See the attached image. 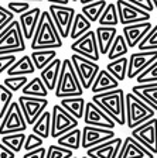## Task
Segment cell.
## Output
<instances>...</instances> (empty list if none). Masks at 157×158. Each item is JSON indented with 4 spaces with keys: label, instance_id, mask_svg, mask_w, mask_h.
Instances as JSON below:
<instances>
[{
    "label": "cell",
    "instance_id": "8992f818",
    "mask_svg": "<svg viewBox=\"0 0 157 158\" xmlns=\"http://www.w3.org/2000/svg\"><path fill=\"white\" fill-rule=\"evenodd\" d=\"M71 61H72V65L75 68L76 73H78V78L82 83V88L85 89V90L91 89L94 82H95L96 76H98L99 71H101L98 62L85 58V56H82V55H78V54H72Z\"/></svg>",
    "mask_w": 157,
    "mask_h": 158
},
{
    "label": "cell",
    "instance_id": "4dcf8cb0",
    "mask_svg": "<svg viewBox=\"0 0 157 158\" xmlns=\"http://www.w3.org/2000/svg\"><path fill=\"white\" fill-rule=\"evenodd\" d=\"M51 130H52V113L46 110L41 114V117L36 122V124L33 126V133L46 140V138L51 137Z\"/></svg>",
    "mask_w": 157,
    "mask_h": 158
},
{
    "label": "cell",
    "instance_id": "bcb514c9",
    "mask_svg": "<svg viewBox=\"0 0 157 158\" xmlns=\"http://www.w3.org/2000/svg\"><path fill=\"white\" fill-rule=\"evenodd\" d=\"M126 2H129V3L132 4H136V6L142 7V9H144L146 11H153L154 10V4L151 0H126Z\"/></svg>",
    "mask_w": 157,
    "mask_h": 158
},
{
    "label": "cell",
    "instance_id": "1f68e13d",
    "mask_svg": "<svg viewBox=\"0 0 157 158\" xmlns=\"http://www.w3.org/2000/svg\"><path fill=\"white\" fill-rule=\"evenodd\" d=\"M30 55H31L36 68L38 71H43L57 58V51L55 49H37V51H33Z\"/></svg>",
    "mask_w": 157,
    "mask_h": 158
},
{
    "label": "cell",
    "instance_id": "f5cc1de1",
    "mask_svg": "<svg viewBox=\"0 0 157 158\" xmlns=\"http://www.w3.org/2000/svg\"><path fill=\"white\" fill-rule=\"evenodd\" d=\"M21 2H43V0H21Z\"/></svg>",
    "mask_w": 157,
    "mask_h": 158
},
{
    "label": "cell",
    "instance_id": "ac0fdd59",
    "mask_svg": "<svg viewBox=\"0 0 157 158\" xmlns=\"http://www.w3.org/2000/svg\"><path fill=\"white\" fill-rule=\"evenodd\" d=\"M118 158H154V154L143 144H140L136 138L128 135L123 140V145Z\"/></svg>",
    "mask_w": 157,
    "mask_h": 158
},
{
    "label": "cell",
    "instance_id": "e575fe53",
    "mask_svg": "<svg viewBox=\"0 0 157 158\" xmlns=\"http://www.w3.org/2000/svg\"><path fill=\"white\" fill-rule=\"evenodd\" d=\"M119 23L120 21H119V13H118L116 3H108L106 9L102 13V16L99 17L98 24L103 27H116Z\"/></svg>",
    "mask_w": 157,
    "mask_h": 158
},
{
    "label": "cell",
    "instance_id": "e0dca14e",
    "mask_svg": "<svg viewBox=\"0 0 157 158\" xmlns=\"http://www.w3.org/2000/svg\"><path fill=\"white\" fill-rule=\"evenodd\" d=\"M122 145H123V140L115 137L109 141H105L86 150V155L91 158H118Z\"/></svg>",
    "mask_w": 157,
    "mask_h": 158
},
{
    "label": "cell",
    "instance_id": "f35d334b",
    "mask_svg": "<svg viewBox=\"0 0 157 158\" xmlns=\"http://www.w3.org/2000/svg\"><path fill=\"white\" fill-rule=\"evenodd\" d=\"M72 157H74V151L67 147H62V145L51 144L47 148L46 158H72Z\"/></svg>",
    "mask_w": 157,
    "mask_h": 158
},
{
    "label": "cell",
    "instance_id": "f1b7e54d",
    "mask_svg": "<svg viewBox=\"0 0 157 158\" xmlns=\"http://www.w3.org/2000/svg\"><path fill=\"white\" fill-rule=\"evenodd\" d=\"M106 6H108V2H106V0H96V2H92V3L84 4L81 13L84 14L91 23H98L99 17L102 16V13H103V10L106 9Z\"/></svg>",
    "mask_w": 157,
    "mask_h": 158
},
{
    "label": "cell",
    "instance_id": "ab89813d",
    "mask_svg": "<svg viewBox=\"0 0 157 158\" xmlns=\"http://www.w3.org/2000/svg\"><path fill=\"white\" fill-rule=\"evenodd\" d=\"M28 81L30 79L27 76H7L6 79H3V85H6L13 92H19V90H23Z\"/></svg>",
    "mask_w": 157,
    "mask_h": 158
},
{
    "label": "cell",
    "instance_id": "d4e9b609",
    "mask_svg": "<svg viewBox=\"0 0 157 158\" xmlns=\"http://www.w3.org/2000/svg\"><path fill=\"white\" fill-rule=\"evenodd\" d=\"M116 35H118L116 27L99 26L98 28H96V37H98V45H99L101 55H108L109 49H111Z\"/></svg>",
    "mask_w": 157,
    "mask_h": 158
},
{
    "label": "cell",
    "instance_id": "ba28073f",
    "mask_svg": "<svg viewBox=\"0 0 157 158\" xmlns=\"http://www.w3.org/2000/svg\"><path fill=\"white\" fill-rule=\"evenodd\" d=\"M71 51L72 54H78V55L85 56L88 59H92L98 62L101 58V51H99L98 45V37H96V31L89 30L88 33H85L78 40H75L71 44Z\"/></svg>",
    "mask_w": 157,
    "mask_h": 158
},
{
    "label": "cell",
    "instance_id": "ffe728a7",
    "mask_svg": "<svg viewBox=\"0 0 157 158\" xmlns=\"http://www.w3.org/2000/svg\"><path fill=\"white\" fill-rule=\"evenodd\" d=\"M151 28H153V24L150 21L130 24V26H123V35H124V40H126L129 48L137 47L142 43V40L149 34V31Z\"/></svg>",
    "mask_w": 157,
    "mask_h": 158
},
{
    "label": "cell",
    "instance_id": "60d3db41",
    "mask_svg": "<svg viewBox=\"0 0 157 158\" xmlns=\"http://www.w3.org/2000/svg\"><path fill=\"white\" fill-rule=\"evenodd\" d=\"M137 83H150V82H157V61L150 65L146 71L140 73V75L136 78Z\"/></svg>",
    "mask_w": 157,
    "mask_h": 158
},
{
    "label": "cell",
    "instance_id": "7a4b0ae2",
    "mask_svg": "<svg viewBox=\"0 0 157 158\" xmlns=\"http://www.w3.org/2000/svg\"><path fill=\"white\" fill-rule=\"evenodd\" d=\"M92 102H95L105 113H108L116 124H126V93L122 88L92 95Z\"/></svg>",
    "mask_w": 157,
    "mask_h": 158
},
{
    "label": "cell",
    "instance_id": "74e56055",
    "mask_svg": "<svg viewBox=\"0 0 157 158\" xmlns=\"http://www.w3.org/2000/svg\"><path fill=\"white\" fill-rule=\"evenodd\" d=\"M137 48L140 51H157V24H154L147 35L142 40Z\"/></svg>",
    "mask_w": 157,
    "mask_h": 158
},
{
    "label": "cell",
    "instance_id": "836d02e7",
    "mask_svg": "<svg viewBox=\"0 0 157 158\" xmlns=\"http://www.w3.org/2000/svg\"><path fill=\"white\" fill-rule=\"evenodd\" d=\"M128 52H129V45L126 43V40H124V35L123 34H118L106 56H108V61H115V59L124 56Z\"/></svg>",
    "mask_w": 157,
    "mask_h": 158
},
{
    "label": "cell",
    "instance_id": "11a10c76",
    "mask_svg": "<svg viewBox=\"0 0 157 158\" xmlns=\"http://www.w3.org/2000/svg\"><path fill=\"white\" fill-rule=\"evenodd\" d=\"M71 2H79V0H71Z\"/></svg>",
    "mask_w": 157,
    "mask_h": 158
},
{
    "label": "cell",
    "instance_id": "f546056e",
    "mask_svg": "<svg viewBox=\"0 0 157 158\" xmlns=\"http://www.w3.org/2000/svg\"><path fill=\"white\" fill-rule=\"evenodd\" d=\"M106 69L118 79L119 82H122V81H124V79L128 78L129 58L128 56H122V58L115 59V61H108Z\"/></svg>",
    "mask_w": 157,
    "mask_h": 158
},
{
    "label": "cell",
    "instance_id": "3957f363",
    "mask_svg": "<svg viewBox=\"0 0 157 158\" xmlns=\"http://www.w3.org/2000/svg\"><path fill=\"white\" fill-rule=\"evenodd\" d=\"M85 89L82 88V83L78 78L75 68L72 65L71 58H65L62 61L61 73L57 83L55 96L58 99L72 98V96H82Z\"/></svg>",
    "mask_w": 157,
    "mask_h": 158
},
{
    "label": "cell",
    "instance_id": "4fadbf2b",
    "mask_svg": "<svg viewBox=\"0 0 157 158\" xmlns=\"http://www.w3.org/2000/svg\"><path fill=\"white\" fill-rule=\"evenodd\" d=\"M130 135L150 150L154 155L157 154V117L150 118L149 122L133 128Z\"/></svg>",
    "mask_w": 157,
    "mask_h": 158
},
{
    "label": "cell",
    "instance_id": "6da1fadb",
    "mask_svg": "<svg viewBox=\"0 0 157 158\" xmlns=\"http://www.w3.org/2000/svg\"><path fill=\"white\" fill-rule=\"evenodd\" d=\"M33 51L37 49H57L62 47V37L57 28L50 11H43L38 27L36 30L33 40L30 41Z\"/></svg>",
    "mask_w": 157,
    "mask_h": 158
},
{
    "label": "cell",
    "instance_id": "f907efd6",
    "mask_svg": "<svg viewBox=\"0 0 157 158\" xmlns=\"http://www.w3.org/2000/svg\"><path fill=\"white\" fill-rule=\"evenodd\" d=\"M79 2H81V3H82V6H84V4L92 3V2H96V0H79Z\"/></svg>",
    "mask_w": 157,
    "mask_h": 158
},
{
    "label": "cell",
    "instance_id": "b9f144b4",
    "mask_svg": "<svg viewBox=\"0 0 157 158\" xmlns=\"http://www.w3.org/2000/svg\"><path fill=\"white\" fill-rule=\"evenodd\" d=\"M43 143H44V138H41L40 135L34 134H27V138H26V144H24V150L27 151H33V150H37V148L43 147Z\"/></svg>",
    "mask_w": 157,
    "mask_h": 158
},
{
    "label": "cell",
    "instance_id": "5b68a950",
    "mask_svg": "<svg viewBox=\"0 0 157 158\" xmlns=\"http://www.w3.org/2000/svg\"><path fill=\"white\" fill-rule=\"evenodd\" d=\"M26 51V38L19 20H13L0 33V55H16Z\"/></svg>",
    "mask_w": 157,
    "mask_h": 158
},
{
    "label": "cell",
    "instance_id": "f6af8a7d",
    "mask_svg": "<svg viewBox=\"0 0 157 158\" xmlns=\"http://www.w3.org/2000/svg\"><path fill=\"white\" fill-rule=\"evenodd\" d=\"M17 61V56L14 55H0V75L3 72H7V69Z\"/></svg>",
    "mask_w": 157,
    "mask_h": 158
},
{
    "label": "cell",
    "instance_id": "5bb4252c",
    "mask_svg": "<svg viewBox=\"0 0 157 158\" xmlns=\"http://www.w3.org/2000/svg\"><path fill=\"white\" fill-rule=\"evenodd\" d=\"M115 131L111 128H103V127H95V126H88L82 128V148L84 150H89V148L99 145L105 141H109L112 138H115Z\"/></svg>",
    "mask_w": 157,
    "mask_h": 158
},
{
    "label": "cell",
    "instance_id": "8fae6325",
    "mask_svg": "<svg viewBox=\"0 0 157 158\" xmlns=\"http://www.w3.org/2000/svg\"><path fill=\"white\" fill-rule=\"evenodd\" d=\"M52 130L51 137L58 138L65 133L78 127V118H75L69 112H67L61 105H55L52 107Z\"/></svg>",
    "mask_w": 157,
    "mask_h": 158
},
{
    "label": "cell",
    "instance_id": "52a82bcc",
    "mask_svg": "<svg viewBox=\"0 0 157 158\" xmlns=\"http://www.w3.org/2000/svg\"><path fill=\"white\" fill-rule=\"evenodd\" d=\"M27 122L23 114V110L19 105V100L13 102L9 107L7 113L2 118L0 124V135L14 134V133H24L27 130Z\"/></svg>",
    "mask_w": 157,
    "mask_h": 158
},
{
    "label": "cell",
    "instance_id": "603a6c76",
    "mask_svg": "<svg viewBox=\"0 0 157 158\" xmlns=\"http://www.w3.org/2000/svg\"><path fill=\"white\" fill-rule=\"evenodd\" d=\"M61 66L62 61L59 58H55L48 66H46L43 71H40L41 72L40 78L43 79V82L46 83L48 90H55L57 89V83H58L59 73H61Z\"/></svg>",
    "mask_w": 157,
    "mask_h": 158
},
{
    "label": "cell",
    "instance_id": "83f0119b",
    "mask_svg": "<svg viewBox=\"0 0 157 158\" xmlns=\"http://www.w3.org/2000/svg\"><path fill=\"white\" fill-rule=\"evenodd\" d=\"M23 95L26 96H33V98H47L50 93V90L47 89L46 83L43 82V79L40 76L30 79L28 83L23 88Z\"/></svg>",
    "mask_w": 157,
    "mask_h": 158
},
{
    "label": "cell",
    "instance_id": "8d00e7d4",
    "mask_svg": "<svg viewBox=\"0 0 157 158\" xmlns=\"http://www.w3.org/2000/svg\"><path fill=\"white\" fill-rule=\"evenodd\" d=\"M13 95L14 92L10 90L6 85H3V83L0 85V118L4 117V114L13 103Z\"/></svg>",
    "mask_w": 157,
    "mask_h": 158
},
{
    "label": "cell",
    "instance_id": "30bf717a",
    "mask_svg": "<svg viewBox=\"0 0 157 158\" xmlns=\"http://www.w3.org/2000/svg\"><path fill=\"white\" fill-rule=\"evenodd\" d=\"M48 11L51 14L54 23H55L57 28L59 31V35L65 40L71 34L72 23L75 19L76 13L74 7L69 6H58V4H50Z\"/></svg>",
    "mask_w": 157,
    "mask_h": 158
},
{
    "label": "cell",
    "instance_id": "9c48e42d",
    "mask_svg": "<svg viewBox=\"0 0 157 158\" xmlns=\"http://www.w3.org/2000/svg\"><path fill=\"white\" fill-rule=\"evenodd\" d=\"M116 7L119 13V21L122 26H130V24L144 23L150 21L151 14L144 9L132 4L126 0H116Z\"/></svg>",
    "mask_w": 157,
    "mask_h": 158
},
{
    "label": "cell",
    "instance_id": "c3c4849f",
    "mask_svg": "<svg viewBox=\"0 0 157 158\" xmlns=\"http://www.w3.org/2000/svg\"><path fill=\"white\" fill-rule=\"evenodd\" d=\"M0 158H16V152L0 141Z\"/></svg>",
    "mask_w": 157,
    "mask_h": 158
},
{
    "label": "cell",
    "instance_id": "d6a6232c",
    "mask_svg": "<svg viewBox=\"0 0 157 158\" xmlns=\"http://www.w3.org/2000/svg\"><path fill=\"white\" fill-rule=\"evenodd\" d=\"M92 23L86 19L82 13H76L75 19H74V23H72V28H71V34H69V38L71 40H78L79 37H82L85 33H88L91 30Z\"/></svg>",
    "mask_w": 157,
    "mask_h": 158
},
{
    "label": "cell",
    "instance_id": "7dc6e473",
    "mask_svg": "<svg viewBox=\"0 0 157 158\" xmlns=\"http://www.w3.org/2000/svg\"><path fill=\"white\" fill-rule=\"evenodd\" d=\"M46 155H47V148L40 147L37 150H33V151H27L23 155V158H46Z\"/></svg>",
    "mask_w": 157,
    "mask_h": 158
},
{
    "label": "cell",
    "instance_id": "7402d4cb",
    "mask_svg": "<svg viewBox=\"0 0 157 158\" xmlns=\"http://www.w3.org/2000/svg\"><path fill=\"white\" fill-rule=\"evenodd\" d=\"M132 92L157 112V82L137 83L132 88Z\"/></svg>",
    "mask_w": 157,
    "mask_h": 158
},
{
    "label": "cell",
    "instance_id": "7bdbcfd3",
    "mask_svg": "<svg viewBox=\"0 0 157 158\" xmlns=\"http://www.w3.org/2000/svg\"><path fill=\"white\" fill-rule=\"evenodd\" d=\"M7 9L10 11H13L14 14H23L30 10V3L28 2H21V0H11L7 3Z\"/></svg>",
    "mask_w": 157,
    "mask_h": 158
},
{
    "label": "cell",
    "instance_id": "681fc988",
    "mask_svg": "<svg viewBox=\"0 0 157 158\" xmlns=\"http://www.w3.org/2000/svg\"><path fill=\"white\" fill-rule=\"evenodd\" d=\"M50 4H58V6H68L71 0H46Z\"/></svg>",
    "mask_w": 157,
    "mask_h": 158
},
{
    "label": "cell",
    "instance_id": "d590c367",
    "mask_svg": "<svg viewBox=\"0 0 157 158\" xmlns=\"http://www.w3.org/2000/svg\"><path fill=\"white\" fill-rule=\"evenodd\" d=\"M26 138H27V134H24V133H14V134L2 135V143L17 154V152H20L24 148Z\"/></svg>",
    "mask_w": 157,
    "mask_h": 158
},
{
    "label": "cell",
    "instance_id": "484cf974",
    "mask_svg": "<svg viewBox=\"0 0 157 158\" xmlns=\"http://www.w3.org/2000/svg\"><path fill=\"white\" fill-rule=\"evenodd\" d=\"M59 105L65 109L67 112H69L72 116L78 120L84 118L85 116V107H86V100L82 96H72V98H64L61 99Z\"/></svg>",
    "mask_w": 157,
    "mask_h": 158
},
{
    "label": "cell",
    "instance_id": "cb8c5ba5",
    "mask_svg": "<svg viewBox=\"0 0 157 158\" xmlns=\"http://www.w3.org/2000/svg\"><path fill=\"white\" fill-rule=\"evenodd\" d=\"M36 69L31 55H23L7 69V76H28L33 75Z\"/></svg>",
    "mask_w": 157,
    "mask_h": 158
},
{
    "label": "cell",
    "instance_id": "ee69618b",
    "mask_svg": "<svg viewBox=\"0 0 157 158\" xmlns=\"http://www.w3.org/2000/svg\"><path fill=\"white\" fill-rule=\"evenodd\" d=\"M14 20V13L0 4V33Z\"/></svg>",
    "mask_w": 157,
    "mask_h": 158
},
{
    "label": "cell",
    "instance_id": "44dd1931",
    "mask_svg": "<svg viewBox=\"0 0 157 158\" xmlns=\"http://www.w3.org/2000/svg\"><path fill=\"white\" fill-rule=\"evenodd\" d=\"M118 88H119V81L105 68L99 71L95 82H94V85L91 88V92L94 95H96V93L109 92V90H113V89H118Z\"/></svg>",
    "mask_w": 157,
    "mask_h": 158
},
{
    "label": "cell",
    "instance_id": "7c38bea8",
    "mask_svg": "<svg viewBox=\"0 0 157 158\" xmlns=\"http://www.w3.org/2000/svg\"><path fill=\"white\" fill-rule=\"evenodd\" d=\"M19 105L23 110L27 124L34 126L37 120L41 117V114L46 112V109L48 107V100L47 98H33V96L21 95L19 98Z\"/></svg>",
    "mask_w": 157,
    "mask_h": 158
},
{
    "label": "cell",
    "instance_id": "277c9868",
    "mask_svg": "<svg viewBox=\"0 0 157 158\" xmlns=\"http://www.w3.org/2000/svg\"><path fill=\"white\" fill-rule=\"evenodd\" d=\"M156 110L151 109L133 92L126 93V126L130 130L156 117Z\"/></svg>",
    "mask_w": 157,
    "mask_h": 158
},
{
    "label": "cell",
    "instance_id": "4316f807",
    "mask_svg": "<svg viewBox=\"0 0 157 158\" xmlns=\"http://www.w3.org/2000/svg\"><path fill=\"white\" fill-rule=\"evenodd\" d=\"M57 143H58V145L67 147L72 151H76V150L82 148V130H79L78 127L74 128V130L57 138Z\"/></svg>",
    "mask_w": 157,
    "mask_h": 158
},
{
    "label": "cell",
    "instance_id": "9a60e30c",
    "mask_svg": "<svg viewBox=\"0 0 157 158\" xmlns=\"http://www.w3.org/2000/svg\"><path fill=\"white\" fill-rule=\"evenodd\" d=\"M157 61V51H139L129 58L128 79H136L143 71Z\"/></svg>",
    "mask_w": 157,
    "mask_h": 158
},
{
    "label": "cell",
    "instance_id": "9f6ffc18",
    "mask_svg": "<svg viewBox=\"0 0 157 158\" xmlns=\"http://www.w3.org/2000/svg\"><path fill=\"white\" fill-rule=\"evenodd\" d=\"M72 158H79V157H75V155H74V157H72Z\"/></svg>",
    "mask_w": 157,
    "mask_h": 158
},
{
    "label": "cell",
    "instance_id": "db71d44e",
    "mask_svg": "<svg viewBox=\"0 0 157 158\" xmlns=\"http://www.w3.org/2000/svg\"><path fill=\"white\" fill-rule=\"evenodd\" d=\"M79 158H91V157H88V155H85V157H79Z\"/></svg>",
    "mask_w": 157,
    "mask_h": 158
},
{
    "label": "cell",
    "instance_id": "2e32d148",
    "mask_svg": "<svg viewBox=\"0 0 157 158\" xmlns=\"http://www.w3.org/2000/svg\"><path fill=\"white\" fill-rule=\"evenodd\" d=\"M84 122L88 126H95V127H103V128H111L113 130L116 122L113 118L105 113L95 102H86L85 107V116H84Z\"/></svg>",
    "mask_w": 157,
    "mask_h": 158
},
{
    "label": "cell",
    "instance_id": "816d5d0a",
    "mask_svg": "<svg viewBox=\"0 0 157 158\" xmlns=\"http://www.w3.org/2000/svg\"><path fill=\"white\" fill-rule=\"evenodd\" d=\"M153 2V4H154V9H156V11H157V0H151Z\"/></svg>",
    "mask_w": 157,
    "mask_h": 158
},
{
    "label": "cell",
    "instance_id": "d6986e66",
    "mask_svg": "<svg viewBox=\"0 0 157 158\" xmlns=\"http://www.w3.org/2000/svg\"><path fill=\"white\" fill-rule=\"evenodd\" d=\"M41 14H43V11H41L40 7H33L28 11L19 16V23L21 26V30H23L24 38L28 40V41H31L34 34H36V30L38 27Z\"/></svg>",
    "mask_w": 157,
    "mask_h": 158
}]
</instances>
